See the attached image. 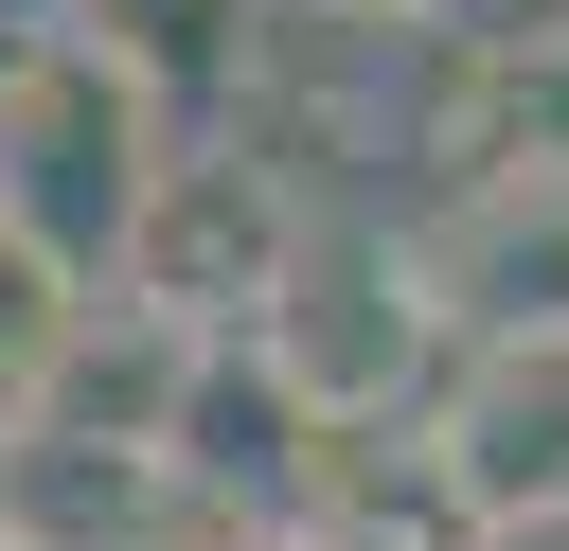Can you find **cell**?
Wrapping results in <instances>:
<instances>
[{"label":"cell","mask_w":569,"mask_h":551,"mask_svg":"<svg viewBox=\"0 0 569 551\" xmlns=\"http://www.w3.org/2000/svg\"><path fill=\"white\" fill-rule=\"evenodd\" d=\"M284 213H302V178H284V160H249L231 124H178V142L142 160V213H124L107 284H124V302H160V320H196V338H231V320H249V284H267V249H284Z\"/></svg>","instance_id":"3"},{"label":"cell","mask_w":569,"mask_h":551,"mask_svg":"<svg viewBox=\"0 0 569 551\" xmlns=\"http://www.w3.org/2000/svg\"><path fill=\"white\" fill-rule=\"evenodd\" d=\"M160 142H178V124H160L71 18H0V213L36 231V267L107 284V249H124Z\"/></svg>","instance_id":"2"},{"label":"cell","mask_w":569,"mask_h":551,"mask_svg":"<svg viewBox=\"0 0 569 551\" xmlns=\"http://www.w3.org/2000/svg\"><path fill=\"white\" fill-rule=\"evenodd\" d=\"M36 18H71L160 124H213L231 71H249V36H267V0H36Z\"/></svg>","instance_id":"7"},{"label":"cell","mask_w":569,"mask_h":551,"mask_svg":"<svg viewBox=\"0 0 569 551\" xmlns=\"http://www.w3.org/2000/svg\"><path fill=\"white\" fill-rule=\"evenodd\" d=\"M284 36H356V53H391V36H427V0H284Z\"/></svg>","instance_id":"9"},{"label":"cell","mask_w":569,"mask_h":551,"mask_svg":"<svg viewBox=\"0 0 569 551\" xmlns=\"http://www.w3.org/2000/svg\"><path fill=\"white\" fill-rule=\"evenodd\" d=\"M427 551H569V498H516V515H445Z\"/></svg>","instance_id":"10"},{"label":"cell","mask_w":569,"mask_h":551,"mask_svg":"<svg viewBox=\"0 0 569 551\" xmlns=\"http://www.w3.org/2000/svg\"><path fill=\"white\" fill-rule=\"evenodd\" d=\"M231 338H249V355L284 373V409H320V427H409V391H427V355H445V320H427V284H409V231L356 213L338 178L284 213V249H267V284H249Z\"/></svg>","instance_id":"1"},{"label":"cell","mask_w":569,"mask_h":551,"mask_svg":"<svg viewBox=\"0 0 569 551\" xmlns=\"http://www.w3.org/2000/svg\"><path fill=\"white\" fill-rule=\"evenodd\" d=\"M409 284H427V320H445V338L569 320V160L445 178V213H409Z\"/></svg>","instance_id":"5"},{"label":"cell","mask_w":569,"mask_h":551,"mask_svg":"<svg viewBox=\"0 0 569 551\" xmlns=\"http://www.w3.org/2000/svg\"><path fill=\"white\" fill-rule=\"evenodd\" d=\"M160 444H89L53 409H0V551H142L160 515Z\"/></svg>","instance_id":"6"},{"label":"cell","mask_w":569,"mask_h":551,"mask_svg":"<svg viewBox=\"0 0 569 551\" xmlns=\"http://www.w3.org/2000/svg\"><path fill=\"white\" fill-rule=\"evenodd\" d=\"M142 551H302V533H284L267 498H160V515H142Z\"/></svg>","instance_id":"8"},{"label":"cell","mask_w":569,"mask_h":551,"mask_svg":"<svg viewBox=\"0 0 569 551\" xmlns=\"http://www.w3.org/2000/svg\"><path fill=\"white\" fill-rule=\"evenodd\" d=\"M409 462L445 515H516V498H569V320H516V338H445L427 391H409Z\"/></svg>","instance_id":"4"}]
</instances>
